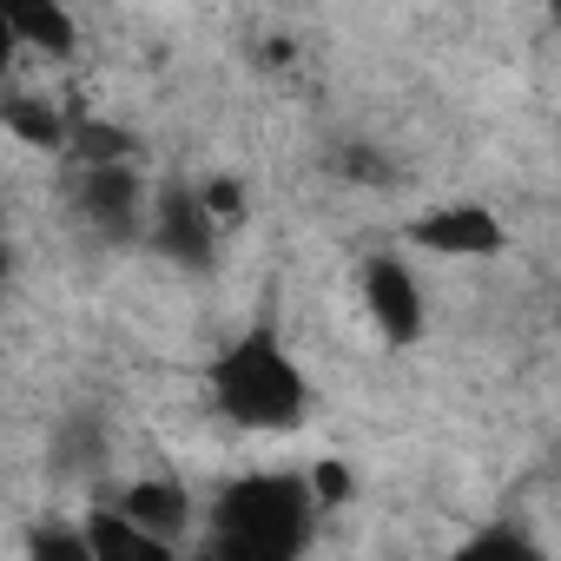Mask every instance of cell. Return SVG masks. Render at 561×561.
<instances>
[{
	"label": "cell",
	"instance_id": "6",
	"mask_svg": "<svg viewBox=\"0 0 561 561\" xmlns=\"http://www.w3.org/2000/svg\"><path fill=\"white\" fill-rule=\"evenodd\" d=\"M403 238L416 251H430V257H502L508 251V225L482 198H443V205L416 211L403 225Z\"/></svg>",
	"mask_w": 561,
	"mask_h": 561
},
{
	"label": "cell",
	"instance_id": "9",
	"mask_svg": "<svg viewBox=\"0 0 561 561\" xmlns=\"http://www.w3.org/2000/svg\"><path fill=\"white\" fill-rule=\"evenodd\" d=\"M0 119H8V133H14L21 146H34V152H67L73 133H80V119H73L54 93H41V87H14L8 106H0Z\"/></svg>",
	"mask_w": 561,
	"mask_h": 561
},
{
	"label": "cell",
	"instance_id": "11",
	"mask_svg": "<svg viewBox=\"0 0 561 561\" xmlns=\"http://www.w3.org/2000/svg\"><path fill=\"white\" fill-rule=\"evenodd\" d=\"M337 179L370 185V192H390V185H397V159H390L383 146H370V139H344V146H337Z\"/></svg>",
	"mask_w": 561,
	"mask_h": 561
},
{
	"label": "cell",
	"instance_id": "13",
	"mask_svg": "<svg viewBox=\"0 0 561 561\" xmlns=\"http://www.w3.org/2000/svg\"><path fill=\"white\" fill-rule=\"evenodd\" d=\"M462 554H535V535L528 528H482V535H469V548Z\"/></svg>",
	"mask_w": 561,
	"mask_h": 561
},
{
	"label": "cell",
	"instance_id": "5",
	"mask_svg": "<svg viewBox=\"0 0 561 561\" xmlns=\"http://www.w3.org/2000/svg\"><path fill=\"white\" fill-rule=\"evenodd\" d=\"M357 298H364L370 331H377L390 351H416V344L430 337V305H423V285H416V271H410L397 251L364 257V271H357Z\"/></svg>",
	"mask_w": 561,
	"mask_h": 561
},
{
	"label": "cell",
	"instance_id": "4",
	"mask_svg": "<svg viewBox=\"0 0 561 561\" xmlns=\"http://www.w3.org/2000/svg\"><path fill=\"white\" fill-rule=\"evenodd\" d=\"M225 231H231V225L205 205L198 185L165 179V185L152 192V231H146V244H152L165 264H179V271H211L218 251H225Z\"/></svg>",
	"mask_w": 561,
	"mask_h": 561
},
{
	"label": "cell",
	"instance_id": "3",
	"mask_svg": "<svg viewBox=\"0 0 561 561\" xmlns=\"http://www.w3.org/2000/svg\"><path fill=\"white\" fill-rule=\"evenodd\" d=\"M152 192L159 185L146 179L139 152L133 159H67V211L93 244H113V251L146 244Z\"/></svg>",
	"mask_w": 561,
	"mask_h": 561
},
{
	"label": "cell",
	"instance_id": "7",
	"mask_svg": "<svg viewBox=\"0 0 561 561\" xmlns=\"http://www.w3.org/2000/svg\"><path fill=\"white\" fill-rule=\"evenodd\" d=\"M106 502H119L139 528H152V535L172 541V548H185V535L198 528V502H192V489H185L172 469H146V476L119 482Z\"/></svg>",
	"mask_w": 561,
	"mask_h": 561
},
{
	"label": "cell",
	"instance_id": "2",
	"mask_svg": "<svg viewBox=\"0 0 561 561\" xmlns=\"http://www.w3.org/2000/svg\"><path fill=\"white\" fill-rule=\"evenodd\" d=\"M205 397L211 410L244 430V436H291L311 423L318 397H311V377L305 364L291 357V344L277 337V324H251L238 331L211 364H205Z\"/></svg>",
	"mask_w": 561,
	"mask_h": 561
},
{
	"label": "cell",
	"instance_id": "14",
	"mask_svg": "<svg viewBox=\"0 0 561 561\" xmlns=\"http://www.w3.org/2000/svg\"><path fill=\"white\" fill-rule=\"evenodd\" d=\"M198 192H205V205H211L225 225H238V218H244V185H238V179H225V172H218V179H198Z\"/></svg>",
	"mask_w": 561,
	"mask_h": 561
},
{
	"label": "cell",
	"instance_id": "10",
	"mask_svg": "<svg viewBox=\"0 0 561 561\" xmlns=\"http://www.w3.org/2000/svg\"><path fill=\"white\" fill-rule=\"evenodd\" d=\"M80 522H87L93 561H172V554H179L172 541H159L152 528H139L119 502H100V508H87Z\"/></svg>",
	"mask_w": 561,
	"mask_h": 561
},
{
	"label": "cell",
	"instance_id": "15",
	"mask_svg": "<svg viewBox=\"0 0 561 561\" xmlns=\"http://www.w3.org/2000/svg\"><path fill=\"white\" fill-rule=\"evenodd\" d=\"M311 482H318V495H324V508H337V502L351 495V476H344L337 462H318V469H311Z\"/></svg>",
	"mask_w": 561,
	"mask_h": 561
},
{
	"label": "cell",
	"instance_id": "12",
	"mask_svg": "<svg viewBox=\"0 0 561 561\" xmlns=\"http://www.w3.org/2000/svg\"><path fill=\"white\" fill-rule=\"evenodd\" d=\"M100 462H106V430H93V423L73 416V423L60 430V469L80 476V469H100Z\"/></svg>",
	"mask_w": 561,
	"mask_h": 561
},
{
	"label": "cell",
	"instance_id": "16",
	"mask_svg": "<svg viewBox=\"0 0 561 561\" xmlns=\"http://www.w3.org/2000/svg\"><path fill=\"white\" fill-rule=\"evenodd\" d=\"M548 21H554V27H561V0H548Z\"/></svg>",
	"mask_w": 561,
	"mask_h": 561
},
{
	"label": "cell",
	"instance_id": "1",
	"mask_svg": "<svg viewBox=\"0 0 561 561\" xmlns=\"http://www.w3.org/2000/svg\"><path fill=\"white\" fill-rule=\"evenodd\" d=\"M324 495L298 469H251L211 495L205 554L218 561H298L318 541Z\"/></svg>",
	"mask_w": 561,
	"mask_h": 561
},
{
	"label": "cell",
	"instance_id": "8",
	"mask_svg": "<svg viewBox=\"0 0 561 561\" xmlns=\"http://www.w3.org/2000/svg\"><path fill=\"white\" fill-rule=\"evenodd\" d=\"M0 21H8L14 47L41 54V60H73L80 54V21L67 0H0Z\"/></svg>",
	"mask_w": 561,
	"mask_h": 561
}]
</instances>
